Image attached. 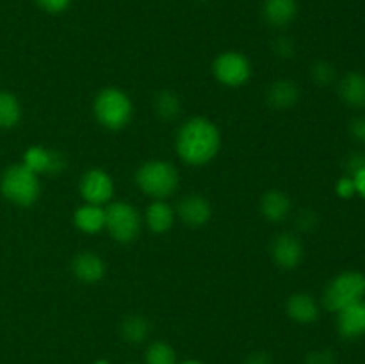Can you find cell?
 Instances as JSON below:
<instances>
[{
  "instance_id": "obj_16",
  "label": "cell",
  "mask_w": 365,
  "mask_h": 364,
  "mask_svg": "<svg viewBox=\"0 0 365 364\" xmlns=\"http://www.w3.org/2000/svg\"><path fill=\"white\" fill-rule=\"evenodd\" d=\"M287 314L298 323H314L319 318V305L307 293H294L287 300Z\"/></svg>"
},
{
  "instance_id": "obj_28",
  "label": "cell",
  "mask_w": 365,
  "mask_h": 364,
  "mask_svg": "<svg viewBox=\"0 0 365 364\" xmlns=\"http://www.w3.org/2000/svg\"><path fill=\"white\" fill-rule=\"evenodd\" d=\"M364 166H365V157L360 156L359 152L349 153L348 159H346V173H348V177H355Z\"/></svg>"
},
{
  "instance_id": "obj_17",
  "label": "cell",
  "mask_w": 365,
  "mask_h": 364,
  "mask_svg": "<svg viewBox=\"0 0 365 364\" xmlns=\"http://www.w3.org/2000/svg\"><path fill=\"white\" fill-rule=\"evenodd\" d=\"M266 96L274 109H289L299 100V88L289 79H278L267 88Z\"/></svg>"
},
{
  "instance_id": "obj_18",
  "label": "cell",
  "mask_w": 365,
  "mask_h": 364,
  "mask_svg": "<svg viewBox=\"0 0 365 364\" xmlns=\"http://www.w3.org/2000/svg\"><path fill=\"white\" fill-rule=\"evenodd\" d=\"M260 213L267 221H282L291 213V198L285 193L273 189L260 198Z\"/></svg>"
},
{
  "instance_id": "obj_32",
  "label": "cell",
  "mask_w": 365,
  "mask_h": 364,
  "mask_svg": "<svg viewBox=\"0 0 365 364\" xmlns=\"http://www.w3.org/2000/svg\"><path fill=\"white\" fill-rule=\"evenodd\" d=\"M337 193L342 196V198H349L356 193L355 182H353V177H342L337 184Z\"/></svg>"
},
{
  "instance_id": "obj_29",
  "label": "cell",
  "mask_w": 365,
  "mask_h": 364,
  "mask_svg": "<svg viewBox=\"0 0 365 364\" xmlns=\"http://www.w3.org/2000/svg\"><path fill=\"white\" fill-rule=\"evenodd\" d=\"M273 50L278 57H291L292 54H294V43H292L291 38L280 36V38H277V41H274Z\"/></svg>"
},
{
  "instance_id": "obj_9",
  "label": "cell",
  "mask_w": 365,
  "mask_h": 364,
  "mask_svg": "<svg viewBox=\"0 0 365 364\" xmlns=\"http://www.w3.org/2000/svg\"><path fill=\"white\" fill-rule=\"evenodd\" d=\"M81 193L86 198V202L100 206V203L107 202V200L113 196V178H110L103 170H98V168L89 170L81 181Z\"/></svg>"
},
{
  "instance_id": "obj_4",
  "label": "cell",
  "mask_w": 365,
  "mask_h": 364,
  "mask_svg": "<svg viewBox=\"0 0 365 364\" xmlns=\"http://www.w3.org/2000/svg\"><path fill=\"white\" fill-rule=\"evenodd\" d=\"M135 182L143 193L155 200H164L173 195L178 186V173L175 166L166 161H148L135 175Z\"/></svg>"
},
{
  "instance_id": "obj_1",
  "label": "cell",
  "mask_w": 365,
  "mask_h": 364,
  "mask_svg": "<svg viewBox=\"0 0 365 364\" xmlns=\"http://www.w3.org/2000/svg\"><path fill=\"white\" fill-rule=\"evenodd\" d=\"M220 150V131L207 118H191L180 127L177 136V152L185 163H209Z\"/></svg>"
},
{
  "instance_id": "obj_14",
  "label": "cell",
  "mask_w": 365,
  "mask_h": 364,
  "mask_svg": "<svg viewBox=\"0 0 365 364\" xmlns=\"http://www.w3.org/2000/svg\"><path fill=\"white\" fill-rule=\"evenodd\" d=\"M264 20L273 27H287L298 14L296 0H264L262 6Z\"/></svg>"
},
{
  "instance_id": "obj_5",
  "label": "cell",
  "mask_w": 365,
  "mask_h": 364,
  "mask_svg": "<svg viewBox=\"0 0 365 364\" xmlns=\"http://www.w3.org/2000/svg\"><path fill=\"white\" fill-rule=\"evenodd\" d=\"M95 116L106 128L118 131L130 121L132 102L118 88H106L95 98Z\"/></svg>"
},
{
  "instance_id": "obj_12",
  "label": "cell",
  "mask_w": 365,
  "mask_h": 364,
  "mask_svg": "<svg viewBox=\"0 0 365 364\" xmlns=\"http://www.w3.org/2000/svg\"><path fill=\"white\" fill-rule=\"evenodd\" d=\"M177 213L189 227H202L210 220L212 209L202 195H187L178 202Z\"/></svg>"
},
{
  "instance_id": "obj_22",
  "label": "cell",
  "mask_w": 365,
  "mask_h": 364,
  "mask_svg": "<svg viewBox=\"0 0 365 364\" xmlns=\"http://www.w3.org/2000/svg\"><path fill=\"white\" fill-rule=\"evenodd\" d=\"M121 338L127 343H132V345H138V343H143L150 334V321L146 320L145 316H139V314H132V316H127L123 320L120 327Z\"/></svg>"
},
{
  "instance_id": "obj_33",
  "label": "cell",
  "mask_w": 365,
  "mask_h": 364,
  "mask_svg": "<svg viewBox=\"0 0 365 364\" xmlns=\"http://www.w3.org/2000/svg\"><path fill=\"white\" fill-rule=\"evenodd\" d=\"M245 364H273V360L266 352H255L245 360Z\"/></svg>"
},
{
  "instance_id": "obj_35",
  "label": "cell",
  "mask_w": 365,
  "mask_h": 364,
  "mask_svg": "<svg viewBox=\"0 0 365 364\" xmlns=\"http://www.w3.org/2000/svg\"><path fill=\"white\" fill-rule=\"evenodd\" d=\"M184 364H202V363H198V360H187V363H184Z\"/></svg>"
},
{
  "instance_id": "obj_25",
  "label": "cell",
  "mask_w": 365,
  "mask_h": 364,
  "mask_svg": "<svg viewBox=\"0 0 365 364\" xmlns=\"http://www.w3.org/2000/svg\"><path fill=\"white\" fill-rule=\"evenodd\" d=\"M310 77L317 86H330L337 81V70L328 61H317L310 68Z\"/></svg>"
},
{
  "instance_id": "obj_8",
  "label": "cell",
  "mask_w": 365,
  "mask_h": 364,
  "mask_svg": "<svg viewBox=\"0 0 365 364\" xmlns=\"http://www.w3.org/2000/svg\"><path fill=\"white\" fill-rule=\"evenodd\" d=\"M271 257L274 263L284 270H292L298 266L303 259V245L294 234H278L277 238L271 241Z\"/></svg>"
},
{
  "instance_id": "obj_30",
  "label": "cell",
  "mask_w": 365,
  "mask_h": 364,
  "mask_svg": "<svg viewBox=\"0 0 365 364\" xmlns=\"http://www.w3.org/2000/svg\"><path fill=\"white\" fill-rule=\"evenodd\" d=\"M70 2L71 0H36V4L46 13H63L64 9H68Z\"/></svg>"
},
{
  "instance_id": "obj_27",
  "label": "cell",
  "mask_w": 365,
  "mask_h": 364,
  "mask_svg": "<svg viewBox=\"0 0 365 364\" xmlns=\"http://www.w3.org/2000/svg\"><path fill=\"white\" fill-rule=\"evenodd\" d=\"M335 363H337L335 353L328 348L312 350L305 359V364H335Z\"/></svg>"
},
{
  "instance_id": "obj_21",
  "label": "cell",
  "mask_w": 365,
  "mask_h": 364,
  "mask_svg": "<svg viewBox=\"0 0 365 364\" xmlns=\"http://www.w3.org/2000/svg\"><path fill=\"white\" fill-rule=\"evenodd\" d=\"M153 109H155V114L160 120L173 121L180 114L182 102L177 93L170 91V89H163L153 98Z\"/></svg>"
},
{
  "instance_id": "obj_36",
  "label": "cell",
  "mask_w": 365,
  "mask_h": 364,
  "mask_svg": "<svg viewBox=\"0 0 365 364\" xmlns=\"http://www.w3.org/2000/svg\"><path fill=\"white\" fill-rule=\"evenodd\" d=\"M95 364H109V363H107V360H96Z\"/></svg>"
},
{
  "instance_id": "obj_26",
  "label": "cell",
  "mask_w": 365,
  "mask_h": 364,
  "mask_svg": "<svg viewBox=\"0 0 365 364\" xmlns=\"http://www.w3.org/2000/svg\"><path fill=\"white\" fill-rule=\"evenodd\" d=\"M294 223L299 231H312L317 225V214L312 209H303L296 214Z\"/></svg>"
},
{
  "instance_id": "obj_2",
  "label": "cell",
  "mask_w": 365,
  "mask_h": 364,
  "mask_svg": "<svg viewBox=\"0 0 365 364\" xmlns=\"http://www.w3.org/2000/svg\"><path fill=\"white\" fill-rule=\"evenodd\" d=\"M39 178L38 173L31 168L21 164H13L7 168L0 178V191L9 202L16 206H31L39 196Z\"/></svg>"
},
{
  "instance_id": "obj_13",
  "label": "cell",
  "mask_w": 365,
  "mask_h": 364,
  "mask_svg": "<svg viewBox=\"0 0 365 364\" xmlns=\"http://www.w3.org/2000/svg\"><path fill=\"white\" fill-rule=\"evenodd\" d=\"M71 271L84 284H95V282L102 280L103 273H106V264L96 253L81 252L71 261Z\"/></svg>"
},
{
  "instance_id": "obj_15",
  "label": "cell",
  "mask_w": 365,
  "mask_h": 364,
  "mask_svg": "<svg viewBox=\"0 0 365 364\" xmlns=\"http://www.w3.org/2000/svg\"><path fill=\"white\" fill-rule=\"evenodd\" d=\"M339 95L349 107L365 109V75L360 71H349L339 82Z\"/></svg>"
},
{
  "instance_id": "obj_11",
  "label": "cell",
  "mask_w": 365,
  "mask_h": 364,
  "mask_svg": "<svg viewBox=\"0 0 365 364\" xmlns=\"http://www.w3.org/2000/svg\"><path fill=\"white\" fill-rule=\"evenodd\" d=\"M337 314V328L342 338L359 339L365 335V300L346 307Z\"/></svg>"
},
{
  "instance_id": "obj_24",
  "label": "cell",
  "mask_w": 365,
  "mask_h": 364,
  "mask_svg": "<svg viewBox=\"0 0 365 364\" xmlns=\"http://www.w3.org/2000/svg\"><path fill=\"white\" fill-rule=\"evenodd\" d=\"M146 364H177V353L168 343L157 341L146 350Z\"/></svg>"
},
{
  "instance_id": "obj_23",
  "label": "cell",
  "mask_w": 365,
  "mask_h": 364,
  "mask_svg": "<svg viewBox=\"0 0 365 364\" xmlns=\"http://www.w3.org/2000/svg\"><path fill=\"white\" fill-rule=\"evenodd\" d=\"M21 118V106L9 91H0V128H13Z\"/></svg>"
},
{
  "instance_id": "obj_20",
  "label": "cell",
  "mask_w": 365,
  "mask_h": 364,
  "mask_svg": "<svg viewBox=\"0 0 365 364\" xmlns=\"http://www.w3.org/2000/svg\"><path fill=\"white\" fill-rule=\"evenodd\" d=\"M173 209L164 200H155L146 209V225L150 227V231L157 232V234H163V232L170 231L171 225H173Z\"/></svg>"
},
{
  "instance_id": "obj_7",
  "label": "cell",
  "mask_w": 365,
  "mask_h": 364,
  "mask_svg": "<svg viewBox=\"0 0 365 364\" xmlns=\"http://www.w3.org/2000/svg\"><path fill=\"white\" fill-rule=\"evenodd\" d=\"M212 71L217 81L230 88L246 84L252 75V64L248 57L241 52H223L216 57L212 64Z\"/></svg>"
},
{
  "instance_id": "obj_34",
  "label": "cell",
  "mask_w": 365,
  "mask_h": 364,
  "mask_svg": "<svg viewBox=\"0 0 365 364\" xmlns=\"http://www.w3.org/2000/svg\"><path fill=\"white\" fill-rule=\"evenodd\" d=\"M353 182H355L356 193L365 200V166L353 177Z\"/></svg>"
},
{
  "instance_id": "obj_10",
  "label": "cell",
  "mask_w": 365,
  "mask_h": 364,
  "mask_svg": "<svg viewBox=\"0 0 365 364\" xmlns=\"http://www.w3.org/2000/svg\"><path fill=\"white\" fill-rule=\"evenodd\" d=\"M24 164L34 173H59L64 168L63 153L45 146H31L24 156Z\"/></svg>"
},
{
  "instance_id": "obj_3",
  "label": "cell",
  "mask_w": 365,
  "mask_h": 364,
  "mask_svg": "<svg viewBox=\"0 0 365 364\" xmlns=\"http://www.w3.org/2000/svg\"><path fill=\"white\" fill-rule=\"evenodd\" d=\"M365 298V275L360 271H344L328 282L323 293V303L331 313H341L346 307Z\"/></svg>"
},
{
  "instance_id": "obj_6",
  "label": "cell",
  "mask_w": 365,
  "mask_h": 364,
  "mask_svg": "<svg viewBox=\"0 0 365 364\" xmlns=\"http://www.w3.org/2000/svg\"><path fill=\"white\" fill-rule=\"evenodd\" d=\"M106 227L118 243H130L141 231V218L130 203L114 202L106 209Z\"/></svg>"
},
{
  "instance_id": "obj_31",
  "label": "cell",
  "mask_w": 365,
  "mask_h": 364,
  "mask_svg": "<svg viewBox=\"0 0 365 364\" xmlns=\"http://www.w3.org/2000/svg\"><path fill=\"white\" fill-rule=\"evenodd\" d=\"M349 134L365 143V116H355L349 121Z\"/></svg>"
},
{
  "instance_id": "obj_19",
  "label": "cell",
  "mask_w": 365,
  "mask_h": 364,
  "mask_svg": "<svg viewBox=\"0 0 365 364\" xmlns=\"http://www.w3.org/2000/svg\"><path fill=\"white\" fill-rule=\"evenodd\" d=\"M73 221L86 234H96L106 227V209L96 203H86L75 211Z\"/></svg>"
}]
</instances>
